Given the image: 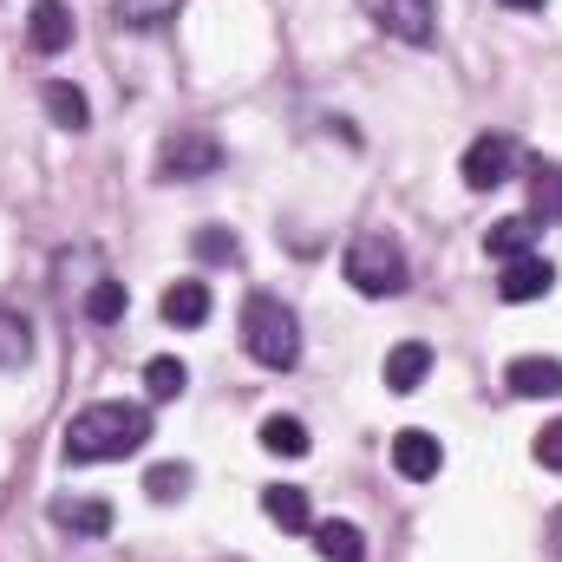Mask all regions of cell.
<instances>
[{
    "instance_id": "5b68a950",
    "label": "cell",
    "mask_w": 562,
    "mask_h": 562,
    "mask_svg": "<svg viewBox=\"0 0 562 562\" xmlns=\"http://www.w3.org/2000/svg\"><path fill=\"white\" fill-rule=\"evenodd\" d=\"M510 170H517V138H504V132H484V138L464 144V157H458V177H464V190H497V183H510Z\"/></svg>"
},
{
    "instance_id": "277c9868",
    "label": "cell",
    "mask_w": 562,
    "mask_h": 562,
    "mask_svg": "<svg viewBox=\"0 0 562 562\" xmlns=\"http://www.w3.org/2000/svg\"><path fill=\"white\" fill-rule=\"evenodd\" d=\"M223 138L216 132H203V125H183V132H170V138L157 144V183H203V177H216L223 170Z\"/></svg>"
},
{
    "instance_id": "8992f818",
    "label": "cell",
    "mask_w": 562,
    "mask_h": 562,
    "mask_svg": "<svg viewBox=\"0 0 562 562\" xmlns=\"http://www.w3.org/2000/svg\"><path fill=\"white\" fill-rule=\"evenodd\" d=\"M373 26L406 40V46H431L438 40V0H367Z\"/></svg>"
},
{
    "instance_id": "9a60e30c",
    "label": "cell",
    "mask_w": 562,
    "mask_h": 562,
    "mask_svg": "<svg viewBox=\"0 0 562 562\" xmlns=\"http://www.w3.org/2000/svg\"><path fill=\"white\" fill-rule=\"evenodd\" d=\"M164 321L170 327H203L210 321V281H170L164 288Z\"/></svg>"
},
{
    "instance_id": "4316f807",
    "label": "cell",
    "mask_w": 562,
    "mask_h": 562,
    "mask_svg": "<svg viewBox=\"0 0 562 562\" xmlns=\"http://www.w3.org/2000/svg\"><path fill=\"white\" fill-rule=\"evenodd\" d=\"M504 7H510V13H543L550 0H504Z\"/></svg>"
},
{
    "instance_id": "d6986e66",
    "label": "cell",
    "mask_w": 562,
    "mask_h": 562,
    "mask_svg": "<svg viewBox=\"0 0 562 562\" xmlns=\"http://www.w3.org/2000/svg\"><path fill=\"white\" fill-rule=\"evenodd\" d=\"M26 360H33V321L20 307H0V373H13Z\"/></svg>"
},
{
    "instance_id": "3957f363",
    "label": "cell",
    "mask_w": 562,
    "mask_h": 562,
    "mask_svg": "<svg viewBox=\"0 0 562 562\" xmlns=\"http://www.w3.org/2000/svg\"><path fill=\"white\" fill-rule=\"evenodd\" d=\"M243 353L256 367H269V373H288L301 360V321H294L288 301H276V294H249L243 301Z\"/></svg>"
},
{
    "instance_id": "484cf974",
    "label": "cell",
    "mask_w": 562,
    "mask_h": 562,
    "mask_svg": "<svg viewBox=\"0 0 562 562\" xmlns=\"http://www.w3.org/2000/svg\"><path fill=\"white\" fill-rule=\"evenodd\" d=\"M537 464H543V471H562V419L537 431Z\"/></svg>"
},
{
    "instance_id": "4fadbf2b",
    "label": "cell",
    "mask_w": 562,
    "mask_h": 562,
    "mask_svg": "<svg viewBox=\"0 0 562 562\" xmlns=\"http://www.w3.org/2000/svg\"><path fill=\"white\" fill-rule=\"evenodd\" d=\"M425 373H431V347L425 340H400L386 353V393H419Z\"/></svg>"
},
{
    "instance_id": "7a4b0ae2",
    "label": "cell",
    "mask_w": 562,
    "mask_h": 562,
    "mask_svg": "<svg viewBox=\"0 0 562 562\" xmlns=\"http://www.w3.org/2000/svg\"><path fill=\"white\" fill-rule=\"evenodd\" d=\"M340 276L353 281V294H367V301H393V294H406V249H400V236H386V229H360L353 243H347V256H340Z\"/></svg>"
},
{
    "instance_id": "ba28073f",
    "label": "cell",
    "mask_w": 562,
    "mask_h": 562,
    "mask_svg": "<svg viewBox=\"0 0 562 562\" xmlns=\"http://www.w3.org/2000/svg\"><path fill=\"white\" fill-rule=\"evenodd\" d=\"M550 288H557V262H550V256H517V262H504V276H497V301L524 307V301H543Z\"/></svg>"
},
{
    "instance_id": "ffe728a7",
    "label": "cell",
    "mask_w": 562,
    "mask_h": 562,
    "mask_svg": "<svg viewBox=\"0 0 562 562\" xmlns=\"http://www.w3.org/2000/svg\"><path fill=\"white\" fill-rule=\"evenodd\" d=\"M86 321L92 327H112V321H125V307H132V294H125V281H112V276H99L92 288H86Z\"/></svg>"
},
{
    "instance_id": "ac0fdd59",
    "label": "cell",
    "mask_w": 562,
    "mask_h": 562,
    "mask_svg": "<svg viewBox=\"0 0 562 562\" xmlns=\"http://www.w3.org/2000/svg\"><path fill=\"white\" fill-rule=\"evenodd\" d=\"M530 216L537 223H562V164H530Z\"/></svg>"
},
{
    "instance_id": "7c38bea8",
    "label": "cell",
    "mask_w": 562,
    "mask_h": 562,
    "mask_svg": "<svg viewBox=\"0 0 562 562\" xmlns=\"http://www.w3.org/2000/svg\"><path fill=\"white\" fill-rule=\"evenodd\" d=\"M53 524L72 537H105L112 530V504L105 497H53Z\"/></svg>"
},
{
    "instance_id": "603a6c76",
    "label": "cell",
    "mask_w": 562,
    "mask_h": 562,
    "mask_svg": "<svg viewBox=\"0 0 562 562\" xmlns=\"http://www.w3.org/2000/svg\"><path fill=\"white\" fill-rule=\"evenodd\" d=\"M183 386H190V367H183L177 353L144 360V393H150V400H183Z\"/></svg>"
},
{
    "instance_id": "2e32d148",
    "label": "cell",
    "mask_w": 562,
    "mask_h": 562,
    "mask_svg": "<svg viewBox=\"0 0 562 562\" xmlns=\"http://www.w3.org/2000/svg\"><path fill=\"white\" fill-rule=\"evenodd\" d=\"M314 550H321V562H367V537H360V524L327 517V524H314Z\"/></svg>"
},
{
    "instance_id": "9c48e42d",
    "label": "cell",
    "mask_w": 562,
    "mask_h": 562,
    "mask_svg": "<svg viewBox=\"0 0 562 562\" xmlns=\"http://www.w3.org/2000/svg\"><path fill=\"white\" fill-rule=\"evenodd\" d=\"M504 386L517 400H562V360H550V353H517L504 367Z\"/></svg>"
},
{
    "instance_id": "30bf717a",
    "label": "cell",
    "mask_w": 562,
    "mask_h": 562,
    "mask_svg": "<svg viewBox=\"0 0 562 562\" xmlns=\"http://www.w3.org/2000/svg\"><path fill=\"white\" fill-rule=\"evenodd\" d=\"M26 46L40 59H59L72 46V7L66 0H33V20H26Z\"/></svg>"
},
{
    "instance_id": "e0dca14e",
    "label": "cell",
    "mask_w": 562,
    "mask_h": 562,
    "mask_svg": "<svg viewBox=\"0 0 562 562\" xmlns=\"http://www.w3.org/2000/svg\"><path fill=\"white\" fill-rule=\"evenodd\" d=\"M40 99H46V119H53L59 132H86V125H92V105H86V92H79V86L46 79V92H40Z\"/></svg>"
},
{
    "instance_id": "7402d4cb",
    "label": "cell",
    "mask_w": 562,
    "mask_h": 562,
    "mask_svg": "<svg viewBox=\"0 0 562 562\" xmlns=\"http://www.w3.org/2000/svg\"><path fill=\"white\" fill-rule=\"evenodd\" d=\"M190 477H196V471H190L183 458H164V464L144 471V497H150V504H177V497H190Z\"/></svg>"
},
{
    "instance_id": "8fae6325",
    "label": "cell",
    "mask_w": 562,
    "mask_h": 562,
    "mask_svg": "<svg viewBox=\"0 0 562 562\" xmlns=\"http://www.w3.org/2000/svg\"><path fill=\"white\" fill-rule=\"evenodd\" d=\"M537 236H543V223H537V216H504V223H491V236H484V256H491V262L537 256Z\"/></svg>"
},
{
    "instance_id": "6da1fadb",
    "label": "cell",
    "mask_w": 562,
    "mask_h": 562,
    "mask_svg": "<svg viewBox=\"0 0 562 562\" xmlns=\"http://www.w3.org/2000/svg\"><path fill=\"white\" fill-rule=\"evenodd\" d=\"M150 438V413L144 406H125V400H99L86 413H72L66 425V464H112V458H132Z\"/></svg>"
},
{
    "instance_id": "52a82bcc",
    "label": "cell",
    "mask_w": 562,
    "mask_h": 562,
    "mask_svg": "<svg viewBox=\"0 0 562 562\" xmlns=\"http://www.w3.org/2000/svg\"><path fill=\"white\" fill-rule=\"evenodd\" d=\"M393 471L406 477V484H425V477H438L445 471V445L419 431V425H406V431H393Z\"/></svg>"
},
{
    "instance_id": "d4e9b609",
    "label": "cell",
    "mask_w": 562,
    "mask_h": 562,
    "mask_svg": "<svg viewBox=\"0 0 562 562\" xmlns=\"http://www.w3.org/2000/svg\"><path fill=\"white\" fill-rule=\"evenodd\" d=\"M190 249H196V262H236V256H243V243H236V229H223V223H210V229H196V236H190Z\"/></svg>"
},
{
    "instance_id": "cb8c5ba5",
    "label": "cell",
    "mask_w": 562,
    "mask_h": 562,
    "mask_svg": "<svg viewBox=\"0 0 562 562\" xmlns=\"http://www.w3.org/2000/svg\"><path fill=\"white\" fill-rule=\"evenodd\" d=\"M262 451H276V458H307L314 451V438H307V425L276 413V419H262Z\"/></svg>"
},
{
    "instance_id": "5bb4252c",
    "label": "cell",
    "mask_w": 562,
    "mask_h": 562,
    "mask_svg": "<svg viewBox=\"0 0 562 562\" xmlns=\"http://www.w3.org/2000/svg\"><path fill=\"white\" fill-rule=\"evenodd\" d=\"M262 517H269L276 530H314V504H307L301 484H269V491H262Z\"/></svg>"
},
{
    "instance_id": "83f0119b",
    "label": "cell",
    "mask_w": 562,
    "mask_h": 562,
    "mask_svg": "<svg viewBox=\"0 0 562 562\" xmlns=\"http://www.w3.org/2000/svg\"><path fill=\"white\" fill-rule=\"evenodd\" d=\"M550 557H562V510L550 517Z\"/></svg>"
},
{
    "instance_id": "44dd1931",
    "label": "cell",
    "mask_w": 562,
    "mask_h": 562,
    "mask_svg": "<svg viewBox=\"0 0 562 562\" xmlns=\"http://www.w3.org/2000/svg\"><path fill=\"white\" fill-rule=\"evenodd\" d=\"M177 7H183V0H112V20L132 26V33H157V26L177 20Z\"/></svg>"
}]
</instances>
